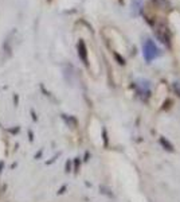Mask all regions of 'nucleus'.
<instances>
[{"instance_id":"obj_1","label":"nucleus","mask_w":180,"mask_h":202,"mask_svg":"<svg viewBox=\"0 0 180 202\" xmlns=\"http://www.w3.org/2000/svg\"><path fill=\"white\" fill-rule=\"evenodd\" d=\"M142 48H144V57L146 61H152L155 57L159 55V48L156 47V44H155L151 39H146L144 46H142Z\"/></svg>"},{"instance_id":"obj_2","label":"nucleus","mask_w":180,"mask_h":202,"mask_svg":"<svg viewBox=\"0 0 180 202\" xmlns=\"http://www.w3.org/2000/svg\"><path fill=\"white\" fill-rule=\"evenodd\" d=\"M78 54L81 57V59H82L85 63H88V53H86V46H85L83 40H79L78 42Z\"/></svg>"},{"instance_id":"obj_3","label":"nucleus","mask_w":180,"mask_h":202,"mask_svg":"<svg viewBox=\"0 0 180 202\" xmlns=\"http://www.w3.org/2000/svg\"><path fill=\"white\" fill-rule=\"evenodd\" d=\"M132 6L134 10H137L136 11V15L138 14V11L141 10V0H132Z\"/></svg>"},{"instance_id":"obj_4","label":"nucleus","mask_w":180,"mask_h":202,"mask_svg":"<svg viewBox=\"0 0 180 202\" xmlns=\"http://www.w3.org/2000/svg\"><path fill=\"white\" fill-rule=\"evenodd\" d=\"M114 57H116V58L118 59V63H121V65H124V63H125V61H124V58H121V57H120V55H118V54H117V53H114Z\"/></svg>"},{"instance_id":"obj_5","label":"nucleus","mask_w":180,"mask_h":202,"mask_svg":"<svg viewBox=\"0 0 180 202\" xmlns=\"http://www.w3.org/2000/svg\"><path fill=\"white\" fill-rule=\"evenodd\" d=\"M161 143L164 144V145H167V147H168V149H172V145H171V144L168 143V141H165L164 139H161Z\"/></svg>"},{"instance_id":"obj_6","label":"nucleus","mask_w":180,"mask_h":202,"mask_svg":"<svg viewBox=\"0 0 180 202\" xmlns=\"http://www.w3.org/2000/svg\"><path fill=\"white\" fill-rule=\"evenodd\" d=\"M2 167H3V162H2V163H0V171H2Z\"/></svg>"}]
</instances>
